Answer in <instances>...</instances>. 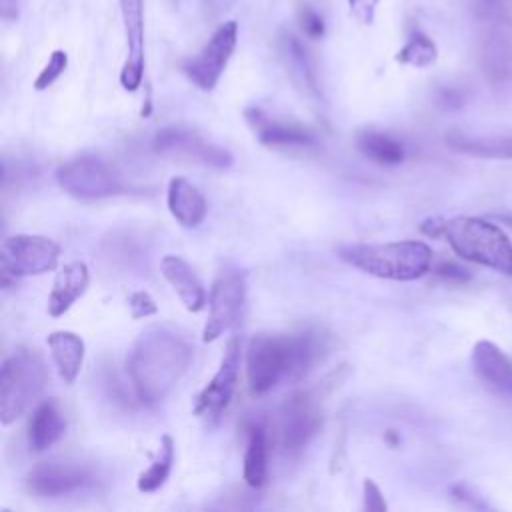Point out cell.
Returning <instances> with one entry per match:
<instances>
[{
	"label": "cell",
	"instance_id": "obj_1",
	"mask_svg": "<svg viewBox=\"0 0 512 512\" xmlns=\"http://www.w3.org/2000/svg\"><path fill=\"white\" fill-rule=\"evenodd\" d=\"M194 356V346L176 328L154 324L132 344L126 368L136 396L144 404L162 402L180 382Z\"/></svg>",
	"mask_w": 512,
	"mask_h": 512
},
{
	"label": "cell",
	"instance_id": "obj_2",
	"mask_svg": "<svg viewBox=\"0 0 512 512\" xmlns=\"http://www.w3.org/2000/svg\"><path fill=\"white\" fill-rule=\"evenodd\" d=\"M338 254L346 264L370 276L398 282L422 278L432 264V248L420 240L352 244L340 248Z\"/></svg>",
	"mask_w": 512,
	"mask_h": 512
},
{
	"label": "cell",
	"instance_id": "obj_3",
	"mask_svg": "<svg viewBox=\"0 0 512 512\" xmlns=\"http://www.w3.org/2000/svg\"><path fill=\"white\" fill-rule=\"evenodd\" d=\"M48 382L42 354L30 346L14 348L0 370V422L10 426L36 402Z\"/></svg>",
	"mask_w": 512,
	"mask_h": 512
},
{
	"label": "cell",
	"instance_id": "obj_4",
	"mask_svg": "<svg viewBox=\"0 0 512 512\" xmlns=\"http://www.w3.org/2000/svg\"><path fill=\"white\" fill-rule=\"evenodd\" d=\"M442 236L464 260L512 276V242L496 224L474 216H456L444 220Z\"/></svg>",
	"mask_w": 512,
	"mask_h": 512
},
{
	"label": "cell",
	"instance_id": "obj_5",
	"mask_svg": "<svg viewBox=\"0 0 512 512\" xmlns=\"http://www.w3.org/2000/svg\"><path fill=\"white\" fill-rule=\"evenodd\" d=\"M56 184L72 198L102 200L124 188L120 172L102 156L80 154L66 160L56 170Z\"/></svg>",
	"mask_w": 512,
	"mask_h": 512
},
{
	"label": "cell",
	"instance_id": "obj_6",
	"mask_svg": "<svg viewBox=\"0 0 512 512\" xmlns=\"http://www.w3.org/2000/svg\"><path fill=\"white\" fill-rule=\"evenodd\" d=\"M60 246L40 234H14L2 242V286L20 276H38L58 266Z\"/></svg>",
	"mask_w": 512,
	"mask_h": 512
},
{
	"label": "cell",
	"instance_id": "obj_7",
	"mask_svg": "<svg viewBox=\"0 0 512 512\" xmlns=\"http://www.w3.org/2000/svg\"><path fill=\"white\" fill-rule=\"evenodd\" d=\"M288 374L286 334H256L246 348V378L254 396H264Z\"/></svg>",
	"mask_w": 512,
	"mask_h": 512
},
{
	"label": "cell",
	"instance_id": "obj_8",
	"mask_svg": "<svg viewBox=\"0 0 512 512\" xmlns=\"http://www.w3.org/2000/svg\"><path fill=\"white\" fill-rule=\"evenodd\" d=\"M238 42V22L226 20L220 24L198 54L184 60V76L204 92H210L220 82Z\"/></svg>",
	"mask_w": 512,
	"mask_h": 512
},
{
	"label": "cell",
	"instance_id": "obj_9",
	"mask_svg": "<svg viewBox=\"0 0 512 512\" xmlns=\"http://www.w3.org/2000/svg\"><path fill=\"white\" fill-rule=\"evenodd\" d=\"M246 298V276L238 268L224 266L210 288L208 296V320L202 330L204 342H214L228 328H232L240 316Z\"/></svg>",
	"mask_w": 512,
	"mask_h": 512
},
{
	"label": "cell",
	"instance_id": "obj_10",
	"mask_svg": "<svg viewBox=\"0 0 512 512\" xmlns=\"http://www.w3.org/2000/svg\"><path fill=\"white\" fill-rule=\"evenodd\" d=\"M240 360H242V352H240V338L234 336L230 338L224 356L220 360V366L216 370V374L210 378V382L198 392L192 412L194 416L206 420V422H216L222 412L228 408L238 376H240Z\"/></svg>",
	"mask_w": 512,
	"mask_h": 512
},
{
	"label": "cell",
	"instance_id": "obj_11",
	"mask_svg": "<svg viewBox=\"0 0 512 512\" xmlns=\"http://www.w3.org/2000/svg\"><path fill=\"white\" fill-rule=\"evenodd\" d=\"M152 148L158 154L188 156L212 168H228L232 164V154L226 148L206 140L194 128L180 126V124H170L160 128L152 138Z\"/></svg>",
	"mask_w": 512,
	"mask_h": 512
},
{
	"label": "cell",
	"instance_id": "obj_12",
	"mask_svg": "<svg viewBox=\"0 0 512 512\" xmlns=\"http://www.w3.org/2000/svg\"><path fill=\"white\" fill-rule=\"evenodd\" d=\"M322 428V412L312 392L294 394L282 408L280 444L286 454H300Z\"/></svg>",
	"mask_w": 512,
	"mask_h": 512
},
{
	"label": "cell",
	"instance_id": "obj_13",
	"mask_svg": "<svg viewBox=\"0 0 512 512\" xmlns=\"http://www.w3.org/2000/svg\"><path fill=\"white\" fill-rule=\"evenodd\" d=\"M90 482V470L78 462H40L26 474V488L44 498L74 494Z\"/></svg>",
	"mask_w": 512,
	"mask_h": 512
},
{
	"label": "cell",
	"instance_id": "obj_14",
	"mask_svg": "<svg viewBox=\"0 0 512 512\" xmlns=\"http://www.w3.org/2000/svg\"><path fill=\"white\" fill-rule=\"evenodd\" d=\"M126 36V60L120 70V84L136 92L144 80V0H118Z\"/></svg>",
	"mask_w": 512,
	"mask_h": 512
},
{
	"label": "cell",
	"instance_id": "obj_15",
	"mask_svg": "<svg viewBox=\"0 0 512 512\" xmlns=\"http://www.w3.org/2000/svg\"><path fill=\"white\" fill-rule=\"evenodd\" d=\"M472 370L492 392L512 394V360L490 340H478L472 348Z\"/></svg>",
	"mask_w": 512,
	"mask_h": 512
},
{
	"label": "cell",
	"instance_id": "obj_16",
	"mask_svg": "<svg viewBox=\"0 0 512 512\" xmlns=\"http://www.w3.org/2000/svg\"><path fill=\"white\" fill-rule=\"evenodd\" d=\"M288 348V374L286 382L296 384L304 380L312 368L328 352V338L318 330H302L296 334H286Z\"/></svg>",
	"mask_w": 512,
	"mask_h": 512
},
{
	"label": "cell",
	"instance_id": "obj_17",
	"mask_svg": "<svg viewBox=\"0 0 512 512\" xmlns=\"http://www.w3.org/2000/svg\"><path fill=\"white\" fill-rule=\"evenodd\" d=\"M160 270L188 312H200L206 304V290L192 266L174 254L160 260Z\"/></svg>",
	"mask_w": 512,
	"mask_h": 512
},
{
	"label": "cell",
	"instance_id": "obj_18",
	"mask_svg": "<svg viewBox=\"0 0 512 512\" xmlns=\"http://www.w3.org/2000/svg\"><path fill=\"white\" fill-rule=\"evenodd\" d=\"M166 204L172 214V218L184 226V228H196L204 222L208 204L204 194L186 178L174 176L168 182V192H166Z\"/></svg>",
	"mask_w": 512,
	"mask_h": 512
},
{
	"label": "cell",
	"instance_id": "obj_19",
	"mask_svg": "<svg viewBox=\"0 0 512 512\" xmlns=\"http://www.w3.org/2000/svg\"><path fill=\"white\" fill-rule=\"evenodd\" d=\"M90 282V272L84 262H68L64 264L54 278L50 296H48V314L52 318H58L66 314L72 304L84 296Z\"/></svg>",
	"mask_w": 512,
	"mask_h": 512
},
{
	"label": "cell",
	"instance_id": "obj_20",
	"mask_svg": "<svg viewBox=\"0 0 512 512\" xmlns=\"http://www.w3.org/2000/svg\"><path fill=\"white\" fill-rule=\"evenodd\" d=\"M246 118L250 120L258 140L264 146H274V148H284V146H310L314 144V134L294 122H284V120H274L260 110H248Z\"/></svg>",
	"mask_w": 512,
	"mask_h": 512
},
{
	"label": "cell",
	"instance_id": "obj_21",
	"mask_svg": "<svg viewBox=\"0 0 512 512\" xmlns=\"http://www.w3.org/2000/svg\"><path fill=\"white\" fill-rule=\"evenodd\" d=\"M66 430V418L60 404L54 398L40 402L28 422V446L34 452L52 448Z\"/></svg>",
	"mask_w": 512,
	"mask_h": 512
},
{
	"label": "cell",
	"instance_id": "obj_22",
	"mask_svg": "<svg viewBox=\"0 0 512 512\" xmlns=\"http://www.w3.org/2000/svg\"><path fill=\"white\" fill-rule=\"evenodd\" d=\"M48 348L58 370V376L66 384H74L84 364V340L70 330H56L48 334Z\"/></svg>",
	"mask_w": 512,
	"mask_h": 512
},
{
	"label": "cell",
	"instance_id": "obj_23",
	"mask_svg": "<svg viewBox=\"0 0 512 512\" xmlns=\"http://www.w3.org/2000/svg\"><path fill=\"white\" fill-rule=\"evenodd\" d=\"M242 476L250 488H262L268 480V432L262 420L248 424Z\"/></svg>",
	"mask_w": 512,
	"mask_h": 512
},
{
	"label": "cell",
	"instance_id": "obj_24",
	"mask_svg": "<svg viewBox=\"0 0 512 512\" xmlns=\"http://www.w3.org/2000/svg\"><path fill=\"white\" fill-rule=\"evenodd\" d=\"M356 146L368 160L380 166H396L406 156L404 144L380 130H360L356 134Z\"/></svg>",
	"mask_w": 512,
	"mask_h": 512
},
{
	"label": "cell",
	"instance_id": "obj_25",
	"mask_svg": "<svg viewBox=\"0 0 512 512\" xmlns=\"http://www.w3.org/2000/svg\"><path fill=\"white\" fill-rule=\"evenodd\" d=\"M446 142L450 148L462 152V154H470V156H478V158H498V160H506L512 158V136H462V134H450L446 136Z\"/></svg>",
	"mask_w": 512,
	"mask_h": 512
},
{
	"label": "cell",
	"instance_id": "obj_26",
	"mask_svg": "<svg viewBox=\"0 0 512 512\" xmlns=\"http://www.w3.org/2000/svg\"><path fill=\"white\" fill-rule=\"evenodd\" d=\"M172 464H174V440L170 434H164L154 462L138 476V482H136L138 490L150 494V492H156L158 488H162L170 476Z\"/></svg>",
	"mask_w": 512,
	"mask_h": 512
},
{
	"label": "cell",
	"instance_id": "obj_27",
	"mask_svg": "<svg viewBox=\"0 0 512 512\" xmlns=\"http://www.w3.org/2000/svg\"><path fill=\"white\" fill-rule=\"evenodd\" d=\"M484 66L492 84L498 88L512 86V42L508 38L496 36V42L486 48Z\"/></svg>",
	"mask_w": 512,
	"mask_h": 512
},
{
	"label": "cell",
	"instance_id": "obj_28",
	"mask_svg": "<svg viewBox=\"0 0 512 512\" xmlns=\"http://www.w3.org/2000/svg\"><path fill=\"white\" fill-rule=\"evenodd\" d=\"M436 58H438L436 44L422 32H414L396 54V62L414 66V68H428L436 62Z\"/></svg>",
	"mask_w": 512,
	"mask_h": 512
},
{
	"label": "cell",
	"instance_id": "obj_29",
	"mask_svg": "<svg viewBox=\"0 0 512 512\" xmlns=\"http://www.w3.org/2000/svg\"><path fill=\"white\" fill-rule=\"evenodd\" d=\"M284 50H286V56H288V62H290V68L292 72L296 74V78L304 84V88L312 94H318V84H316V74H314V68L310 64V58L304 50V46L288 36L286 42H284Z\"/></svg>",
	"mask_w": 512,
	"mask_h": 512
},
{
	"label": "cell",
	"instance_id": "obj_30",
	"mask_svg": "<svg viewBox=\"0 0 512 512\" xmlns=\"http://www.w3.org/2000/svg\"><path fill=\"white\" fill-rule=\"evenodd\" d=\"M68 68V54L64 50H54L50 56H48V62L44 64V68L38 72L36 80H34V90L42 92L46 88H50L60 76L62 72Z\"/></svg>",
	"mask_w": 512,
	"mask_h": 512
},
{
	"label": "cell",
	"instance_id": "obj_31",
	"mask_svg": "<svg viewBox=\"0 0 512 512\" xmlns=\"http://www.w3.org/2000/svg\"><path fill=\"white\" fill-rule=\"evenodd\" d=\"M298 22H300V28L302 32L312 38V40H318L324 36V20L322 16L310 8V6H302L300 12H298Z\"/></svg>",
	"mask_w": 512,
	"mask_h": 512
},
{
	"label": "cell",
	"instance_id": "obj_32",
	"mask_svg": "<svg viewBox=\"0 0 512 512\" xmlns=\"http://www.w3.org/2000/svg\"><path fill=\"white\" fill-rule=\"evenodd\" d=\"M128 308H130L132 318H148V316L158 312V306H156L154 298L146 290L132 292L130 298H128Z\"/></svg>",
	"mask_w": 512,
	"mask_h": 512
},
{
	"label": "cell",
	"instance_id": "obj_33",
	"mask_svg": "<svg viewBox=\"0 0 512 512\" xmlns=\"http://www.w3.org/2000/svg\"><path fill=\"white\" fill-rule=\"evenodd\" d=\"M362 498H364V510H370V512H384L388 508L386 500H384V494L380 492V488L376 486L374 480L366 478L362 482Z\"/></svg>",
	"mask_w": 512,
	"mask_h": 512
},
{
	"label": "cell",
	"instance_id": "obj_34",
	"mask_svg": "<svg viewBox=\"0 0 512 512\" xmlns=\"http://www.w3.org/2000/svg\"><path fill=\"white\" fill-rule=\"evenodd\" d=\"M350 14L364 26H370L376 16V8L380 0H346Z\"/></svg>",
	"mask_w": 512,
	"mask_h": 512
},
{
	"label": "cell",
	"instance_id": "obj_35",
	"mask_svg": "<svg viewBox=\"0 0 512 512\" xmlns=\"http://www.w3.org/2000/svg\"><path fill=\"white\" fill-rule=\"evenodd\" d=\"M452 494H454L456 500H460V502H464L466 506H472V508H476V510H486V508H488V502H484V498H482L474 488H470V486L464 484V482L452 486Z\"/></svg>",
	"mask_w": 512,
	"mask_h": 512
},
{
	"label": "cell",
	"instance_id": "obj_36",
	"mask_svg": "<svg viewBox=\"0 0 512 512\" xmlns=\"http://www.w3.org/2000/svg\"><path fill=\"white\" fill-rule=\"evenodd\" d=\"M436 274L440 278H444V280H450V282H466V280H470V272L464 266L456 264V262H440L436 266Z\"/></svg>",
	"mask_w": 512,
	"mask_h": 512
},
{
	"label": "cell",
	"instance_id": "obj_37",
	"mask_svg": "<svg viewBox=\"0 0 512 512\" xmlns=\"http://www.w3.org/2000/svg\"><path fill=\"white\" fill-rule=\"evenodd\" d=\"M438 102L446 110H456L464 104V94L458 88H444L438 94Z\"/></svg>",
	"mask_w": 512,
	"mask_h": 512
},
{
	"label": "cell",
	"instance_id": "obj_38",
	"mask_svg": "<svg viewBox=\"0 0 512 512\" xmlns=\"http://www.w3.org/2000/svg\"><path fill=\"white\" fill-rule=\"evenodd\" d=\"M420 230H422L426 236H430V238H438V236L444 234V220H442V218H428V220L422 222Z\"/></svg>",
	"mask_w": 512,
	"mask_h": 512
},
{
	"label": "cell",
	"instance_id": "obj_39",
	"mask_svg": "<svg viewBox=\"0 0 512 512\" xmlns=\"http://www.w3.org/2000/svg\"><path fill=\"white\" fill-rule=\"evenodd\" d=\"M0 16L6 22L18 18V0H0Z\"/></svg>",
	"mask_w": 512,
	"mask_h": 512
},
{
	"label": "cell",
	"instance_id": "obj_40",
	"mask_svg": "<svg viewBox=\"0 0 512 512\" xmlns=\"http://www.w3.org/2000/svg\"><path fill=\"white\" fill-rule=\"evenodd\" d=\"M498 218H500L504 224H508V226L512 228V216H510V214H500Z\"/></svg>",
	"mask_w": 512,
	"mask_h": 512
}]
</instances>
